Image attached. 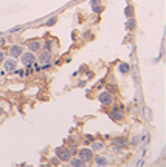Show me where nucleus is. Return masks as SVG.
I'll return each mask as SVG.
<instances>
[{"instance_id": "obj_1", "label": "nucleus", "mask_w": 166, "mask_h": 167, "mask_svg": "<svg viewBox=\"0 0 166 167\" xmlns=\"http://www.w3.org/2000/svg\"><path fill=\"white\" fill-rule=\"evenodd\" d=\"M109 118L112 121L121 122L124 119V105H118V107H112V110L109 111Z\"/></svg>"}, {"instance_id": "obj_2", "label": "nucleus", "mask_w": 166, "mask_h": 167, "mask_svg": "<svg viewBox=\"0 0 166 167\" xmlns=\"http://www.w3.org/2000/svg\"><path fill=\"white\" fill-rule=\"evenodd\" d=\"M51 61H53V54H51V51H48V50L39 51V57H36V62L39 63V65L51 63Z\"/></svg>"}, {"instance_id": "obj_3", "label": "nucleus", "mask_w": 166, "mask_h": 167, "mask_svg": "<svg viewBox=\"0 0 166 167\" xmlns=\"http://www.w3.org/2000/svg\"><path fill=\"white\" fill-rule=\"evenodd\" d=\"M78 155H79V158L84 161L85 164H90L92 163V159H93V150L92 149H88V147H84V149H81L78 150Z\"/></svg>"}, {"instance_id": "obj_4", "label": "nucleus", "mask_w": 166, "mask_h": 167, "mask_svg": "<svg viewBox=\"0 0 166 167\" xmlns=\"http://www.w3.org/2000/svg\"><path fill=\"white\" fill-rule=\"evenodd\" d=\"M54 155H56V158L59 161H62V163H68V159L71 158V155L68 153L67 147H58L56 150H54Z\"/></svg>"}, {"instance_id": "obj_5", "label": "nucleus", "mask_w": 166, "mask_h": 167, "mask_svg": "<svg viewBox=\"0 0 166 167\" xmlns=\"http://www.w3.org/2000/svg\"><path fill=\"white\" fill-rule=\"evenodd\" d=\"M98 101L101 102L103 105H112L113 104V94L110 93V91H101V93L98 94Z\"/></svg>"}, {"instance_id": "obj_6", "label": "nucleus", "mask_w": 166, "mask_h": 167, "mask_svg": "<svg viewBox=\"0 0 166 167\" xmlns=\"http://www.w3.org/2000/svg\"><path fill=\"white\" fill-rule=\"evenodd\" d=\"M20 61L25 65V68H26V67H31L33 65V62L36 61V56H34V53H31V51L22 53V54H20Z\"/></svg>"}, {"instance_id": "obj_7", "label": "nucleus", "mask_w": 166, "mask_h": 167, "mask_svg": "<svg viewBox=\"0 0 166 167\" xmlns=\"http://www.w3.org/2000/svg\"><path fill=\"white\" fill-rule=\"evenodd\" d=\"M26 48H28V51H31V53H39L42 50V42L37 40V39L30 40L28 44H26Z\"/></svg>"}, {"instance_id": "obj_8", "label": "nucleus", "mask_w": 166, "mask_h": 167, "mask_svg": "<svg viewBox=\"0 0 166 167\" xmlns=\"http://www.w3.org/2000/svg\"><path fill=\"white\" fill-rule=\"evenodd\" d=\"M127 142H129V139H127V136H117V138H113V139H112L113 147H120V149L126 147V145H127Z\"/></svg>"}, {"instance_id": "obj_9", "label": "nucleus", "mask_w": 166, "mask_h": 167, "mask_svg": "<svg viewBox=\"0 0 166 167\" xmlns=\"http://www.w3.org/2000/svg\"><path fill=\"white\" fill-rule=\"evenodd\" d=\"M22 53H24V47L22 45H13L9 48V57H13V59L20 57Z\"/></svg>"}, {"instance_id": "obj_10", "label": "nucleus", "mask_w": 166, "mask_h": 167, "mask_svg": "<svg viewBox=\"0 0 166 167\" xmlns=\"http://www.w3.org/2000/svg\"><path fill=\"white\" fill-rule=\"evenodd\" d=\"M3 70L5 71H14L16 70V59H13V57L5 59L3 61Z\"/></svg>"}, {"instance_id": "obj_11", "label": "nucleus", "mask_w": 166, "mask_h": 167, "mask_svg": "<svg viewBox=\"0 0 166 167\" xmlns=\"http://www.w3.org/2000/svg\"><path fill=\"white\" fill-rule=\"evenodd\" d=\"M149 142H151V135H149L147 130H143V133L140 135V144L146 149L147 145H149Z\"/></svg>"}, {"instance_id": "obj_12", "label": "nucleus", "mask_w": 166, "mask_h": 167, "mask_svg": "<svg viewBox=\"0 0 166 167\" xmlns=\"http://www.w3.org/2000/svg\"><path fill=\"white\" fill-rule=\"evenodd\" d=\"M68 163H70V166H73V167H84L85 166V163L79 158V156H71V158L68 159Z\"/></svg>"}, {"instance_id": "obj_13", "label": "nucleus", "mask_w": 166, "mask_h": 167, "mask_svg": "<svg viewBox=\"0 0 166 167\" xmlns=\"http://www.w3.org/2000/svg\"><path fill=\"white\" fill-rule=\"evenodd\" d=\"M93 163H95V166H107L109 161L106 156H93Z\"/></svg>"}, {"instance_id": "obj_14", "label": "nucleus", "mask_w": 166, "mask_h": 167, "mask_svg": "<svg viewBox=\"0 0 166 167\" xmlns=\"http://www.w3.org/2000/svg\"><path fill=\"white\" fill-rule=\"evenodd\" d=\"M124 26H126L127 31H134L137 28V20L134 17H129V20H126V25Z\"/></svg>"}, {"instance_id": "obj_15", "label": "nucleus", "mask_w": 166, "mask_h": 167, "mask_svg": "<svg viewBox=\"0 0 166 167\" xmlns=\"http://www.w3.org/2000/svg\"><path fill=\"white\" fill-rule=\"evenodd\" d=\"M134 14H135V9H134V6H132V5H127L126 6V9H124V16L127 19L129 17H134Z\"/></svg>"}, {"instance_id": "obj_16", "label": "nucleus", "mask_w": 166, "mask_h": 167, "mask_svg": "<svg viewBox=\"0 0 166 167\" xmlns=\"http://www.w3.org/2000/svg\"><path fill=\"white\" fill-rule=\"evenodd\" d=\"M104 147V144L101 142V141H92V144H90V149L93 150V152H96V150H101Z\"/></svg>"}, {"instance_id": "obj_17", "label": "nucleus", "mask_w": 166, "mask_h": 167, "mask_svg": "<svg viewBox=\"0 0 166 167\" xmlns=\"http://www.w3.org/2000/svg\"><path fill=\"white\" fill-rule=\"evenodd\" d=\"M118 70H120V73H129L130 71V65H129V63L121 62L120 65H118Z\"/></svg>"}, {"instance_id": "obj_18", "label": "nucleus", "mask_w": 166, "mask_h": 167, "mask_svg": "<svg viewBox=\"0 0 166 167\" xmlns=\"http://www.w3.org/2000/svg\"><path fill=\"white\" fill-rule=\"evenodd\" d=\"M127 144H130V145H134V147H137L138 144H140V135H135V136H132V139Z\"/></svg>"}, {"instance_id": "obj_19", "label": "nucleus", "mask_w": 166, "mask_h": 167, "mask_svg": "<svg viewBox=\"0 0 166 167\" xmlns=\"http://www.w3.org/2000/svg\"><path fill=\"white\" fill-rule=\"evenodd\" d=\"M92 8H93V13H96V14H101V13H103V9H104L101 3H98V5H93Z\"/></svg>"}, {"instance_id": "obj_20", "label": "nucleus", "mask_w": 166, "mask_h": 167, "mask_svg": "<svg viewBox=\"0 0 166 167\" xmlns=\"http://www.w3.org/2000/svg\"><path fill=\"white\" fill-rule=\"evenodd\" d=\"M151 118H152V111L149 110V107H145V119L151 121Z\"/></svg>"}, {"instance_id": "obj_21", "label": "nucleus", "mask_w": 166, "mask_h": 167, "mask_svg": "<svg viewBox=\"0 0 166 167\" xmlns=\"http://www.w3.org/2000/svg\"><path fill=\"white\" fill-rule=\"evenodd\" d=\"M20 30H24V26L22 25H19V26H14V28H11L8 33H11V34H14V33H17V31H20Z\"/></svg>"}, {"instance_id": "obj_22", "label": "nucleus", "mask_w": 166, "mask_h": 167, "mask_svg": "<svg viewBox=\"0 0 166 167\" xmlns=\"http://www.w3.org/2000/svg\"><path fill=\"white\" fill-rule=\"evenodd\" d=\"M51 45H53V40H51V39H48V40L45 42V50L51 51Z\"/></svg>"}, {"instance_id": "obj_23", "label": "nucleus", "mask_w": 166, "mask_h": 167, "mask_svg": "<svg viewBox=\"0 0 166 167\" xmlns=\"http://www.w3.org/2000/svg\"><path fill=\"white\" fill-rule=\"evenodd\" d=\"M56 20H58L56 17H51V19H50L48 22L45 23V25H47V26H51V25H54V23H56Z\"/></svg>"}, {"instance_id": "obj_24", "label": "nucleus", "mask_w": 166, "mask_h": 167, "mask_svg": "<svg viewBox=\"0 0 166 167\" xmlns=\"http://www.w3.org/2000/svg\"><path fill=\"white\" fill-rule=\"evenodd\" d=\"M5 61V53L2 51V48H0V63H2Z\"/></svg>"}, {"instance_id": "obj_25", "label": "nucleus", "mask_w": 166, "mask_h": 167, "mask_svg": "<svg viewBox=\"0 0 166 167\" xmlns=\"http://www.w3.org/2000/svg\"><path fill=\"white\" fill-rule=\"evenodd\" d=\"M101 3V0H90V6H93V5H98Z\"/></svg>"}, {"instance_id": "obj_26", "label": "nucleus", "mask_w": 166, "mask_h": 167, "mask_svg": "<svg viewBox=\"0 0 166 167\" xmlns=\"http://www.w3.org/2000/svg\"><path fill=\"white\" fill-rule=\"evenodd\" d=\"M85 82H87V80H84V79H82V80H79V82H78V87H84V85H85Z\"/></svg>"}, {"instance_id": "obj_27", "label": "nucleus", "mask_w": 166, "mask_h": 167, "mask_svg": "<svg viewBox=\"0 0 166 167\" xmlns=\"http://www.w3.org/2000/svg\"><path fill=\"white\" fill-rule=\"evenodd\" d=\"M115 90H117V87H115V85H113V87H112V85H109V90H107V91H110V93H112V91H115Z\"/></svg>"}, {"instance_id": "obj_28", "label": "nucleus", "mask_w": 166, "mask_h": 167, "mask_svg": "<svg viewBox=\"0 0 166 167\" xmlns=\"http://www.w3.org/2000/svg\"><path fill=\"white\" fill-rule=\"evenodd\" d=\"M143 164H145V159H140V161H137V163H135V166H143Z\"/></svg>"}, {"instance_id": "obj_29", "label": "nucleus", "mask_w": 166, "mask_h": 167, "mask_svg": "<svg viewBox=\"0 0 166 167\" xmlns=\"http://www.w3.org/2000/svg\"><path fill=\"white\" fill-rule=\"evenodd\" d=\"M50 164H59V159H51V161H50Z\"/></svg>"}, {"instance_id": "obj_30", "label": "nucleus", "mask_w": 166, "mask_h": 167, "mask_svg": "<svg viewBox=\"0 0 166 167\" xmlns=\"http://www.w3.org/2000/svg\"><path fill=\"white\" fill-rule=\"evenodd\" d=\"M3 45H5V39L2 37V39H0V48H3Z\"/></svg>"}, {"instance_id": "obj_31", "label": "nucleus", "mask_w": 166, "mask_h": 167, "mask_svg": "<svg viewBox=\"0 0 166 167\" xmlns=\"http://www.w3.org/2000/svg\"><path fill=\"white\" fill-rule=\"evenodd\" d=\"M3 73H5V71H2V70H0V74H3Z\"/></svg>"}, {"instance_id": "obj_32", "label": "nucleus", "mask_w": 166, "mask_h": 167, "mask_svg": "<svg viewBox=\"0 0 166 167\" xmlns=\"http://www.w3.org/2000/svg\"><path fill=\"white\" fill-rule=\"evenodd\" d=\"M0 36H2V33H0Z\"/></svg>"}]
</instances>
